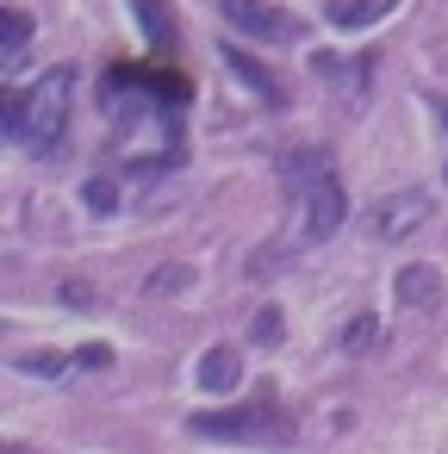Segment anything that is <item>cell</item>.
Here are the masks:
<instances>
[{
	"mask_svg": "<svg viewBox=\"0 0 448 454\" xmlns=\"http://www.w3.org/2000/svg\"><path fill=\"white\" fill-rule=\"evenodd\" d=\"M237 380H243V361H237L231 342H218V348L200 355V386H206V392H231Z\"/></svg>",
	"mask_w": 448,
	"mask_h": 454,
	"instance_id": "9c48e42d",
	"label": "cell"
},
{
	"mask_svg": "<svg viewBox=\"0 0 448 454\" xmlns=\"http://www.w3.org/2000/svg\"><path fill=\"white\" fill-rule=\"evenodd\" d=\"M106 361H113V348H100V342H94V348H82V355H75V367H106Z\"/></svg>",
	"mask_w": 448,
	"mask_h": 454,
	"instance_id": "44dd1931",
	"label": "cell"
},
{
	"mask_svg": "<svg viewBox=\"0 0 448 454\" xmlns=\"http://www.w3.org/2000/svg\"><path fill=\"white\" fill-rule=\"evenodd\" d=\"M311 69L324 75V82H336V94H342V106L355 113V106H367V75H373V51H361L355 63H342V57H330V51H318L311 57Z\"/></svg>",
	"mask_w": 448,
	"mask_h": 454,
	"instance_id": "52a82bcc",
	"label": "cell"
},
{
	"mask_svg": "<svg viewBox=\"0 0 448 454\" xmlns=\"http://www.w3.org/2000/svg\"><path fill=\"white\" fill-rule=\"evenodd\" d=\"M125 7L138 13L150 51H175V13H169V0H125Z\"/></svg>",
	"mask_w": 448,
	"mask_h": 454,
	"instance_id": "30bf717a",
	"label": "cell"
},
{
	"mask_svg": "<svg viewBox=\"0 0 448 454\" xmlns=\"http://www.w3.org/2000/svg\"><path fill=\"white\" fill-rule=\"evenodd\" d=\"M224 63H231V69H237V75L249 82V94H255V100L280 106V82H274V75H268V69H262L255 57H243V51H231V44H224Z\"/></svg>",
	"mask_w": 448,
	"mask_h": 454,
	"instance_id": "8fae6325",
	"label": "cell"
},
{
	"mask_svg": "<svg viewBox=\"0 0 448 454\" xmlns=\"http://www.w3.org/2000/svg\"><path fill=\"white\" fill-rule=\"evenodd\" d=\"M324 168H330V162H324L318 150H293V156H280V181H287V193H293V200H299Z\"/></svg>",
	"mask_w": 448,
	"mask_h": 454,
	"instance_id": "7c38bea8",
	"label": "cell"
},
{
	"mask_svg": "<svg viewBox=\"0 0 448 454\" xmlns=\"http://www.w3.org/2000/svg\"><path fill=\"white\" fill-rule=\"evenodd\" d=\"M57 299H63V305H88V299H94V286H88V280H63V286H57Z\"/></svg>",
	"mask_w": 448,
	"mask_h": 454,
	"instance_id": "ffe728a7",
	"label": "cell"
},
{
	"mask_svg": "<svg viewBox=\"0 0 448 454\" xmlns=\"http://www.w3.org/2000/svg\"><path fill=\"white\" fill-rule=\"evenodd\" d=\"M373 342H380V317H355V324L342 330V348H349V355H367Z\"/></svg>",
	"mask_w": 448,
	"mask_h": 454,
	"instance_id": "2e32d148",
	"label": "cell"
},
{
	"mask_svg": "<svg viewBox=\"0 0 448 454\" xmlns=\"http://www.w3.org/2000/svg\"><path fill=\"white\" fill-rule=\"evenodd\" d=\"M442 181H448V175H442Z\"/></svg>",
	"mask_w": 448,
	"mask_h": 454,
	"instance_id": "7402d4cb",
	"label": "cell"
},
{
	"mask_svg": "<svg viewBox=\"0 0 448 454\" xmlns=\"http://www.w3.org/2000/svg\"><path fill=\"white\" fill-rule=\"evenodd\" d=\"M88 206H94V212H113V206H119V187H113V175H94V181H88Z\"/></svg>",
	"mask_w": 448,
	"mask_h": 454,
	"instance_id": "ac0fdd59",
	"label": "cell"
},
{
	"mask_svg": "<svg viewBox=\"0 0 448 454\" xmlns=\"http://www.w3.org/2000/svg\"><path fill=\"white\" fill-rule=\"evenodd\" d=\"M392 7H398V0H330V20L355 32V26H380Z\"/></svg>",
	"mask_w": 448,
	"mask_h": 454,
	"instance_id": "4fadbf2b",
	"label": "cell"
},
{
	"mask_svg": "<svg viewBox=\"0 0 448 454\" xmlns=\"http://www.w3.org/2000/svg\"><path fill=\"white\" fill-rule=\"evenodd\" d=\"M218 13L231 20V32H243L255 44H293L299 38V20L287 7H268V0H218Z\"/></svg>",
	"mask_w": 448,
	"mask_h": 454,
	"instance_id": "277c9868",
	"label": "cell"
},
{
	"mask_svg": "<svg viewBox=\"0 0 448 454\" xmlns=\"http://www.w3.org/2000/svg\"><path fill=\"white\" fill-rule=\"evenodd\" d=\"M32 20L26 13H7V38H0V69H7V75H20V57H26V44H32Z\"/></svg>",
	"mask_w": 448,
	"mask_h": 454,
	"instance_id": "5bb4252c",
	"label": "cell"
},
{
	"mask_svg": "<svg viewBox=\"0 0 448 454\" xmlns=\"http://www.w3.org/2000/svg\"><path fill=\"white\" fill-rule=\"evenodd\" d=\"M398 305H411V311H436V305H442V274L423 268V262L398 268Z\"/></svg>",
	"mask_w": 448,
	"mask_h": 454,
	"instance_id": "ba28073f",
	"label": "cell"
},
{
	"mask_svg": "<svg viewBox=\"0 0 448 454\" xmlns=\"http://www.w3.org/2000/svg\"><path fill=\"white\" fill-rule=\"evenodd\" d=\"M69 106H75V69L57 63L32 82V94H7V137L32 156H57L69 137Z\"/></svg>",
	"mask_w": 448,
	"mask_h": 454,
	"instance_id": "7a4b0ae2",
	"label": "cell"
},
{
	"mask_svg": "<svg viewBox=\"0 0 448 454\" xmlns=\"http://www.w3.org/2000/svg\"><path fill=\"white\" fill-rule=\"evenodd\" d=\"M187 280H193V268H156V274H150V299H169V293H187Z\"/></svg>",
	"mask_w": 448,
	"mask_h": 454,
	"instance_id": "e0dca14e",
	"label": "cell"
},
{
	"mask_svg": "<svg viewBox=\"0 0 448 454\" xmlns=\"http://www.w3.org/2000/svg\"><path fill=\"white\" fill-rule=\"evenodd\" d=\"M280 330H287V324H280V311L268 305V311H255V324H249V342H262V348H268V342H274Z\"/></svg>",
	"mask_w": 448,
	"mask_h": 454,
	"instance_id": "d6986e66",
	"label": "cell"
},
{
	"mask_svg": "<svg viewBox=\"0 0 448 454\" xmlns=\"http://www.w3.org/2000/svg\"><path fill=\"white\" fill-rule=\"evenodd\" d=\"M13 367H20V373H38V380H57V373L75 367V355H51V348H38V355H20Z\"/></svg>",
	"mask_w": 448,
	"mask_h": 454,
	"instance_id": "9a60e30c",
	"label": "cell"
},
{
	"mask_svg": "<svg viewBox=\"0 0 448 454\" xmlns=\"http://www.w3.org/2000/svg\"><path fill=\"white\" fill-rule=\"evenodd\" d=\"M423 224H429V193H417V187L386 193V200H373V212H367V231H373L380 243H405V237H417Z\"/></svg>",
	"mask_w": 448,
	"mask_h": 454,
	"instance_id": "5b68a950",
	"label": "cell"
},
{
	"mask_svg": "<svg viewBox=\"0 0 448 454\" xmlns=\"http://www.w3.org/2000/svg\"><path fill=\"white\" fill-rule=\"evenodd\" d=\"M342 218H349V200H342V181H336V175L324 168V175H318V181H311V187L299 193V231H305L311 243H324V237H330V231L342 224Z\"/></svg>",
	"mask_w": 448,
	"mask_h": 454,
	"instance_id": "8992f818",
	"label": "cell"
},
{
	"mask_svg": "<svg viewBox=\"0 0 448 454\" xmlns=\"http://www.w3.org/2000/svg\"><path fill=\"white\" fill-rule=\"evenodd\" d=\"M187 75H144V69H113L100 88V106L113 113V150L131 175H169L187 156L181 137V106H187Z\"/></svg>",
	"mask_w": 448,
	"mask_h": 454,
	"instance_id": "6da1fadb",
	"label": "cell"
},
{
	"mask_svg": "<svg viewBox=\"0 0 448 454\" xmlns=\"http://www.w3.org/2000/svg\"><path fill=\"white\" fill-rule=\"evenodd\" d=\"M187 429L206 442H287V417L268 411H200Z\"/></svg>",
	"mask_w": 448,
	"mask_h": 454,
	"instance_id": "3957f363",
	"label": "cell"
}]
</instances>
